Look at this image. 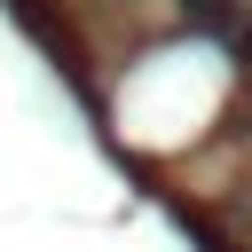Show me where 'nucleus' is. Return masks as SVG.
<instances>
[{
  "mask_svg": "<svg viewBox=\"0 0 252 252\" xmlns=\"http://www.w3.org/2000/svg\"><path fill=\"white\" fill-rule=\"evenodd\" d=\"M173 8H181L189 32H205V39H220V47H228V32L244 24V0H173Z\"/></svg>",
  "mask_w": 252,
  "mask_h": 252,
  "instance_id": "1",
  "label": "nucleus"
},
{
  "mask_svg": "<svg viewBox=\"0 0 252 252\" xmlns=\"http://www.w3.org/2000/svg\"><path fill=\"white\" fill-rule=\"evenodd\" d=\"M228 55H236V63H252V8H244V24L228 32Z\"/></svg>",
  "mask_w": 252,
  "mask_h": 252,
  "instance_id": "2",
  "label": "nucleus"
}]
</instances>
